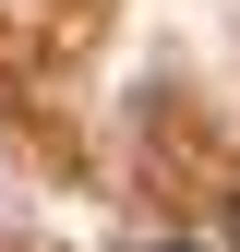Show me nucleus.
Wrapping results in <instances>:
<instances>
[{"label": "nucleus", "instance_id": "obj_1", "mask_svg": "<svg viewBox=\"0 0 240 252\" xmlns=\"http://www.w3.org/2000/svg\"><path fill=\"white\" fill-rule=\"evenodd\" d=\"M156 252H204V240H156Z\"/></svg>", "mask_w": 240, "mask_h": 252}]
</instances>
